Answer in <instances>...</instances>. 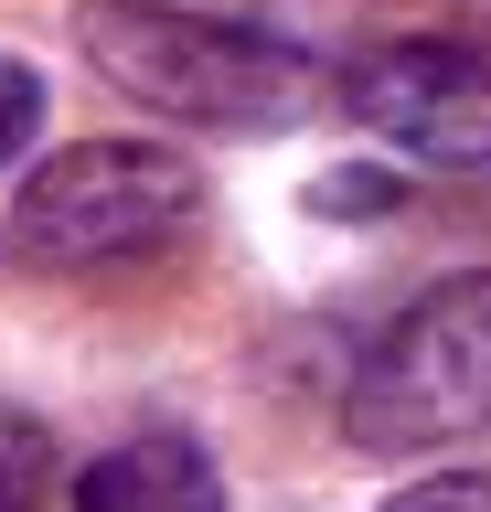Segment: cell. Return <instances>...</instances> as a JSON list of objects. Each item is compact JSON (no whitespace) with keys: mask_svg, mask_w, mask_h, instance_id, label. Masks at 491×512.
Returning <instances> with one entry per match:
<instances>
[{"mask_svg":"<svg viewBox=\"0 0 491 512\" xmlns=\"http://www.w3.org/2000/svg\"><path fill=\"white\" fill-rule=\"evenodd\" d=\"M75 43L118 96L161 107L193 128H289L310 107V54L267 43L246 22H203V11H150V0H86Z\"/></svg>","mask_w":491,"mask_h":512,"instance_id":"cell-1","label":"cell"},{"mask_svg":"<svg viewBox=\"0 0 491 512\" xmlns=\"http://www.w3.org/2000/svg\"><path fill=\"white\" fill-rule=\"evenodd\" d=\"M353 438L374 459H417V448L481 438L491 427V278H449L363 352L353 374Z\"/></svg>","mask_w":491,"mask_h":512,"instance_id":"cell-2","label":"cell"},{"mask_svg":"<svg viewBox=\"0 0 491 512\" xmlns=\"http://www.w3.org/2000/svg\"><path fill=\"white\" fill-rule=\"evenodd\" d=\"M203 182L182 150L150 139H75V150L33 160L11 192V246L33 267H107V256L161 246L171 224H193Z\"/></svg>","mask_w":491,"mask_h":512,"instance_id":"cell-3","label":"cell"},{"mask_svg":"<svg viewBox=\"0 0 491 512\" xmlns=\"http://www.w3.org/2000/svg\"><path fill=\"white\" fill-rule=\"evenodd\" d=\"M353 118L385 128L395 150L417 160H491V54L470 43H385V54L353 64Z\"/></svg>","mask_w":491,"mask_h":512,"instance_id":"cell-4","label":"cell"},{"mask_svg":"<svg viewBox=\"0 0 491 512\" xmlns=\"http://www.w3.org/2000/svg\"><path fill=\"white\" fill-rule=\"evenodd\" d=\"M75 512H225V470L193 438L150 427V438H118L107 459H86Z\"/></svg>","mask_w":491,"mask_h":512,"instance_id":"cell-5","label":"cell"},{"mask_svg":"<svg viewBox=\"0 0 491 512\" xmlns=\"http://www.w3.org/2000/svg\"><path fill=\"white\" fill-rule=\"evenodd\" d=\"M43 502H54V427L0 406V512H43Z\"/></svg>","mask_w":491,"mask_h":512,"instance_id":"cell-6","label":"cell"},{"mask_svg":"<svg viewBox=\"0 0 491 512\" xmlns=\"http://www.w3.org/2000/svg\"><path fill=\"white\" fill-rule=\"evenodd\" d=\"M33 139H43V75L0 54V171H11L22 150H33Z\"/></svg>","mask_w":491,"mask_h":512,"instance_id":"cell-7","label":"cell"},{"mask_svg":"<svg viewBox=\"0 0 491 512\" xmlns=\"http://www.w3.org/2000/svg\"><path fill=\"white\" fill-rule=\"evenodd\" d=\"M310 203H321V214H395V203H406V182H395V171H331Z\"/></svg>","mask_w":491,"mask_h":512,"instance_id":"cell-8","label":"cell"},{"mask_svg":"<svg viewBox=\"0 0 491 512\" xmlns=\"http://www.w3.org/2000/svg\"><path fill=\"white\" fill-rule=\"evenodd\" d=\"M385 512H491V480L481 470H438V480H417V491H395Z\"/></svg>","mask_w":491,"mask_h":512,"instance_id":"cell-9","label":"cell"}]
</instances>
